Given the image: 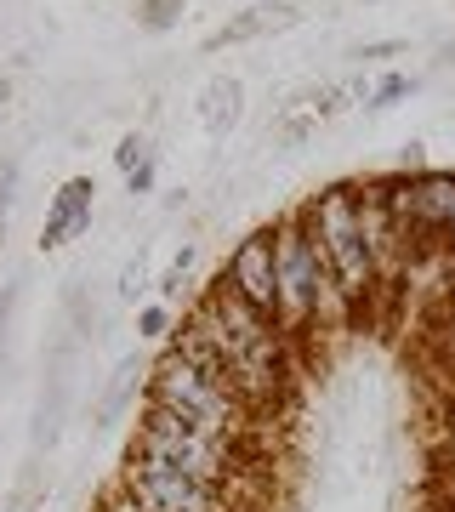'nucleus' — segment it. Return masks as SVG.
Here are the masks:
<instances>
[{"label": "nucleus", "mask_w": 455, "mask_h": 512, "mask_svg": "<svg viewBox=\"0 0 455 512\" xmlns=\"http://www.w3.org/2000/svg\"><path fill=\"white\" fill-rule=\"evenodd\" d=\"M12 183H18V171L6 165V171H0V228H6V205H12Z\"/></svg>", "instance_id": "a211bd4d"}, {"label": "nucleus", "mask_w": 455, "mask_h": 512, "mask_svg": "<svg viewBox=\"0 0 455 512\" xmlns=\"http://www.w3.org/2000/svg\"><path fill=\"white\" fill-rule=\"evenodd\" d=\"M97 512H143V507H137L126 490H114V495H103V507H97Z\"/></svg>", "instance_id": "f3484780"}, {"label": "nucleus", "mask_w": 455, "mask_h": 512, "mask_svg": "<svg viewBox=\"0 0 455 512\" xmlns=\"http://www.w3.org/2000/svg\"><path fill=\"white\" fill-rule=\"evenodd\" d=\"M91 200H97V183H91V177H69V183L52 194V205H46L40 245H46V251H57V245H69L80 228H91Z\"/></svg>", "instance_id": "6e6552de"}, {"label": "nucleus", "mask_w": 455, "mask_h": 512, "mask_svg": "<svg viewBox=\"0 0 455 512\" xmlns=\"http://www.w3.org/2000/svg\"><path fill=\"white\" fill-rule=\"evenodd\" d=\"M222 285L234 296H245L256 313H268V319H279V268H273V228H256V234H245L228 251V262H222Z\"/></svg>", "instance_id": "0eeeda50"}, {"label": "nucleus", "mask_w": 455, "mask_h": 512, "mask_svg": "<svg viewBox=\"0 0 455 512\" xmlns=\"http://www.w3.org/2000/svg\"><path fill=\"white\" fill-rule=\"evenodd\" d=\"M450 456H455V416H450Z\"/></svg>", "instance_id": "412c9836"}, {"label": "nucleus", "mask_w": 455, "mask_h": 512, "mask_svg": "<svg viewBox=\"0 0 455 512\" xmlns=\"http://www.w3.org/2000/svg\"><path fill=\"white\" fill-rule=\"evenodd\" d=\"M143 160H154V148H148V137H143V131H131V137H120V148H114V165H120V171H137Z\"/></svg>", "instance_id": "f8f14e48"}, {"label": "nucleus", "mask_w": 455, "mask_h": 512, "mask_svg": "<svg viewBox=\"0 0 455 512\" xmlns=\"http://www.w3.org/2000/svg\"><path fill=\"white\" fill-rule=\"evenodd\" d=\"M273 268H279V325L296 342H308L319 330H347L353 308L330 279V262L319 251V239L308 234L302 217L273 222Z\"/></svg>", "instance_id": "7ed1b4c3"}, {"label": "nucleus", "mask_w": 455, "mask_h": 512, "mask_svg": "<svg viewBox=\"0 0 455 512\" xmlns=\"http://www.w3.org/2000/svg\"><path fill=\"white\" fill-rule=\"evenodd\" d=\"M120 490L137 501L143 512H251V501L239 490H222V484H205L194 473H177L165 461H148L137 450H126V473H120Z\"/></svg>", "instance_id": "423d86ee"}, {"label": "nucleus", "mask_w": 455, "mask_h": 512, "mask_svg": "<svg viewBox=\"0 0 455 512\" xmlns=\"http://www.w3.org/2000/svg\"><path fill=\"white\" fill-rule=\"evenodd\" d=\"M182 336H188L205 359H217L222 376L251 399L256 416H268L273 404L291 393V382H296V336L279 325V319L256 313L251 302L234 296L222 279H211V285L200 291V302L188 308Z\"/></svg>", "instance_id": "f257e3e1"}, {"label": "nucleus", "mask_w": 455, "mask_h": 512, "mask_svg": "<svg viewBox=\"0 0 455 512\" xmlns=\"http://www.w3.org/2000/svg\"><path fill=\"white\" fill-rule=\"evenodd\" d=\"M182 18V0H137V23L143 29H171Z\"/></svg>", "instance_id": "9b49d317"}, {"label": "nucleus", "mask_w": 455, "mask_h": 512, "mask_svg": "<svg viewBox=\"0 0 455 512\" xmlns=\"http://www.w3.org/2000/svg\"><path fill=\"white\" fill-rule=\"evenodd\" d=\"M450 348H455V308H450Z\"/></svg>", "instance_id": "aec40b11"}, {"label": "nucleus", "mask_w": 455, "mask_h": 512, "mask_svg": "<svg viewBox=\"0 0 455 512\" xmlns=\"http://www.w3.org/2000/svg\"><path fill=\"white\" fill-rule=\"evenodd\" d=\"M404 92H410V74H382V80L370 86V109H393Z\"/></svg>", "instance_id": "ddd939ff"}, {"label": "nucleus", "mask_w": 455, "mask_h": 512, "mask_svg": "<svg viewBox=\"0 0 455 512\" xmlns=\"http://www.w3.org/2000/svg\"><path fill=\"white\" fill-rule=\"evenodd\" d=\"M296 217L308 222V234L319 239V251L330 262V279H336V291L347 296V308L359 319L370 302H382V274H376V256H370V239H364V217H359V188H325V194H313Z\"/></svg>", "instance_id": "20e7f679"}, {"label": "nucleus", "mask_w": 455, "mask_h": 512, "mask_svg": "<svg viewBox=\"0 0 455 512\" xmlns=\"http://www.w3.org/2000/svg\"><path fill=\"white\" fill-rule=\"evenodd\" d=\"M131 450H137V456H148V461H165V467H177V473L205 478V484L239 490V495H245L251 467H256L251 444H234V439H222V433H205V427L171 416V410H154V404H148L143 421H137V439H131Z\"/></svg>", "instance_id": "39448f33"}, {"label": "nucleus", "mask_w": 455, "mask_h": 512, "mask_svg": "<svg viewBox=\"0 0 455 512\" xmlns=\"http://www.w3.org/2000/svg\"><path fill=\"white\" fill-rule=\"evenodd\" d=\"M404 52V40H376V46H364V63H387V57H399Z\"/></svg>", "instance_id": "2eb2a0df"}, {"label": "nucleus", "mask_w": 455, "mask_h": 512, "mask_svg": "<svg viewBox=\"0 0 455 512\" xmlns=\"http://www.w3.org/2000/svg\"><path fill=\"white\" fill-rule=\"evenodd\" d=\"M148 404L194 421L205 433H222V439H234V444H256V421H262L251 410V399L222 376L217 359H205L188 336H177L154 359V370H148Z\"/></svg>", "instance_id": "f03ea898"}, {"label": "nucleus", "mask_w": 455, "mask_h": 512, "mask_svg": "<svg viewBox=\"0 0 455 512\" xmlns=\"http://www.w3.org/2000/svg\"><path fill=\"white\" fill-rule=\"evenodd\" d=\"M126 188L131 194H148V188H154V160H143L137 171H126Z\"/></svg>", "instance_id": "dca6fc26"}, {"label": "nucleus", "mask_w": 455, "mask_h": 512, "mask_svg": "<svg viewBox=\"0 0 455 512\" xmlns=\"http://www.w3.org/2000/svg\"><path fill=\"white\" fill-rule=\"evenodd\" d=\"M239 103H245V86L239 80H211L200 92V120L211 137H228L239 126Z\"/></svg>", "instance_id": "1a4fd4ad"}, {"label": "nucleus", "mask_w": 455, "mask_h": 512, "mask_svg": "<svg viewBox=\"0 0 455 512\" xmlns=\"http://www.w3.org/2000/svg\"><path fill=\"white\" fill-rule=\"evenodd\" d=\"M171 330V308L165 302H148L143 313H137V336H165Z\"/></svg>", "instance_id": "4468645a"}, {"label": "nucleus", "mask_w": 455, "mask_h": 512, "mask_svg": "<svg viewBox=\"0 0 455 512\" xmlns=\"http://www.w3.org/2000/svg\"><path fill=\"white\" fill-rule=\"evenodd\" d=\"M444 251H455V217H450V228H444Z\"/></svg>", "instance_id": "6ab92c4d"}, {"label": "nucleus", "mask_w": 455, "mask_h": 512, "mask_svg": "<svg viewBox=\"0 0 455 512\" xmlns=\"http://www.w3.org/2000/svg\"><path fill=\"white\" fill-rule=\"evenodd\" d=\"M296 12L291 6H251V12H239V18H228L211 35V46H228V40H256V35H268V29H291Z\"/></svg>", "instance_id": "9d476101"}, {"label": "nucleus", "mask_w": 455, "mask_h": 512, "mask_svg": "<svg viewBox=\"0 0 455 512\" xmlns=\"http://www.w3.org/2000/svg\"><path fill=\"white\" fill-rule=\"evenodd\" d=\"M450 285H455V251H450Z\"/></svg>", "instance_id": "4be33fe9"}]
</instances>
